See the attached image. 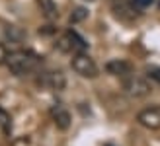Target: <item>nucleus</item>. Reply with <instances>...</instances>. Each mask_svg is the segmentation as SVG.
I'll return each mask as SVG.
<instances>
[{
  "instance_id": "11",
  "label": "nucleus",
  "mask_w": 160,
  "mask_h": 146,
  "mask_svg": "<svg viewBox=\"0 0 160 146\" xmlns=\"http://www.w3.org/2000/svg\"><path fill=\"white\" fill-rule=\"evenodd\" d=\"M10 125H12V119H10V113H8L2 105H0V127L4 129V131H8L10 129Z\"/></svg>"
},
{
  "instance_id": "7",
  "label": "nucleus",
  "mask_w": 160,
  "mask_h": 146,
  "mask_svg": "<svg viewBox=\"0 0 160 146\" xmlns=\"http://www.w3.org/2000/svg\"><path fill=\"white\" fill-rule=\"evenodd\" d=\"M51 117L55 121V125L59 129H62V131H67L70 127V113H68L67 107H62V105H53L51 107Z\"/></svg>"
},
{
  "instance_id": "14",
  "label": "nucleus",
  "mask_w": 160,
  "mask_h": 146,
  "mask_svg": "<svg viewBox=\"0 0 160 146\" xmlns=\"http://www.w3.org/2000/svg\"><path fill=\"white\" fill-rule=\"evenodd\" d=\"M8 55H10V53H8V49H6L2 43H0V64H6V59H8Z\"/></svg>"
},
{
  "instance_id": "5",
  "label": "nucleus",
  "mask_w": 160,
  "mask_h": 146,
  "mask_svg": "<svg viewBox=\"0 0 160 146\" xmlns=\"http://www.w3.org/2000/svg\"><path fill=\"white\" fill-rule=\"evenodd\" d=\"M137 121L141 127L148 129V131H158L160 129V105H152V107H145L139 111Z\"/></svg>"
},
{
  "instance_id": "12",
  "label": "nucleus",
  "mask_w": 160,
  "mask_h": 146,
  "mask_svg": "<svg viewBox=\"0 0 160 146\" xmlns=\"http://www.w3.org/2000/svg\"><path fill=\"white\" fill-rule=\"evenodd\" d=\"M86 16H88V10H86V8H74V12L70 14V22H72V23L82 22Z\"/></svg>"
},
{
  "instance_id": "9",
  "label": "nucleus",
  "mask_w": 160,
  "mask_h": 146,
  "mask_svg": "<svg viewBox=\"0 0 160 146\" xmlns=\"http://www.w3.org/2000/svg\"><path fill=\"white\" fill-rule=\"evenodd\" d=\"M39 6H41V12L47 20H55L59 18V8L53 0H39Z\"/></svg>"
},
{
  "instance_id": "8",
  "label": "nucleus",
  "mask_w": 160,
  "mask_h": 146,
  "mask_svg": "<svg viewBox=\"0 0 160 146\" xmlns=\"http://www.w3.org/2000/svg\"><path fill=\"white\" fill-rule=\"evenodd\" d=\"M106 68H108L109 74H115V76H121V78L131 76V64H129V62H125V61H121V59L109 61Z\"/></svg>"
},
{
  "instance_id": "10",
  "label": "nucleus",
  "mask_w": 160,
  "mask_h": 146,
  "mask_svg": "<svg viewBox=\"0 0 160 146\" xmlns=\"http://www.w3.org/2000/svg\"><path fill=\"white\" fill-rule=\"evenodd\" d=\"M6 37H10V41H22L23 37H26V33L20 29V27H16V26H10L6 29Z\"/></svg>"
},
{
  "instance_id": "6",
  "label": "nucleus",
  "mask_w": 160,
  "mask_h": 146,
  "mask_svg": "<svg viewBox=\"0 0 160 146\" xmlns=\"http://www.w3.org/2000/svg\"><path fill=\"white\" fill-rule=\"evenodd\" d=\"M39 82L47 88H51V90L61 92V90H65V86H67V78L61 70H51V72H45Z\"/></svg>"
},
{
  "instance_id": "4",
  "label": "nucleus",
  "mask_w": 160,
  "mask_h": 146,
  "mask_svg": "<svg viewBox=\"0 0 160 146\" xmlns=\"http://www.w3.org/2000/svg\"><path fill=\"white\" fill-rule=\"evenodd\" d=\"M123 86H125V92L129 94L131 97H145V95L150 94V90H152V88H150V84L147 82L145 78L135 76V74L127 76L125 82H123Z\"/></svg>"
},
{
  "instance_id": "16",
  "label": "nucleus",
  "mask_w": 160,
  "mask_h": 146,
  "mask_svg": "<svg viewBox=\"0 0 160 146\" xmlns=\"http://www.w3.org/2000/svg\"><path fill=\"white\" fill-rule=\"evenodd\" d=\"M84 2H96V0H84Z\"/></svg>"
},
{
  "instance_id": "13",
  "label": "nucleus",
  "mask_w": 160,
  "mask_h": 146,
  "mask_svg": "<svg viewBox=\"0 0 160 146\" xmlns=\"http://www.w3.org/2000/svg\"><path fill=\"white\" fill-rule=\"evenodd\" d=\"M147 76H148L150 80H154V82H158V84H160V66L150 68V70L147 72Z\"/></svg>"
},
{
  "instance_id": "3",
  "label": "nucleus",
  "mask_w": 160,
  "mask_h": 146,
  "mask_svg": "<svg viewBox=\"0 0 160 146\" xmlns=\"http://www.w3.org/2000/svg\"><path fill=\"white\" fill-rule=\"evenodd\" d=\"M57 47L61 49L62 53H68V55H78V53H84V51H86L88 43H86L84 39L76 33V31L68 29V31H65V33H62V35L59 37Z\"/></svg>"
},
{
  "instance_id": "15",
  "label": "nucleus",
  "mask_w": 160,
  "mask_h": 146,
  "mask_svg": "<svg viewBox=\"0 0 160 146\" xmlns=\"http://www.w3.org/2000/svg\"><path fill=\"white\" fill-rule=\"evenodd\" d=\"M154 0H133V4L135 6H139V8H147V6H150Z\"/></svg>"
},
{
  "instance_id": "17",
  "label": "nucleus",
  "mask_w": 160,
  "mask_h": 146,
  "mask_svg": "<svg viewBox=\"0 0 160 146\" xmlns=\"http://www.w3.org/2000/svg\"><path fill=\"white\" fill-rule=\"evenodd\" d=\"M108 146H113V144H108Z\"/></svg>"
},
{
  "instance_id": "2",
  "label": "nucleus",
  "mask_w": 160,
  "mask_h": 146,
  "mask_svg": "<svg viewBox=\"0 0 160 146\" xmlns=\"http://www.w3.org/2000/svg\"><path fill=\"white\" fill-rule=\"evenodd\" d=\"M70 66H72V70L76 72L78 76L82 78H96L100 74V68L98 64H96V61L92 59L90 55L86 53H78V55H72V61H70Z\"/></svg>"
},
{
  "instance_id": "1",
  "label": "nucleus",
  "mask_w": 160,
  "mask_h": 146,
  "mask_svg": "<svg viewBox=\"0 0 160 146\" xmlns=\"http://www.w3.org/2000/svg\"><path fill=\"white\" fill-rule=\"evenodd\" d=\"M6 66L14 76H26L41 66V56L33 51H28V49H20V51H14L8 55Z\"/></svg>"
}]
</instances>
